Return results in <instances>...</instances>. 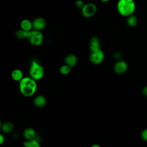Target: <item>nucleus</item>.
I'll list each match as a JSON object with an SVG mask.
<instances>
[{"label": "nucleus", "instance_id": "obj_11", "mask_svg": "<svg viewBox=\"0 0 147 147\" xmlns=\"http://www.w3.org/2000/svg\"><path fill=\"white\" fill-rule=\"evenodd\" d=\"M20 28L25 31H31L33 30L32 21L28 19H24L20 22Z\"/></svg>", "mask_w": 147, "mask_h": 147}, {"label": "nucleus", "instance_id": "obj_19", "mask_svg": "<svg viewBox=\"0 0 147 147\" xmlns=\"http://www.w3.org/2000/svg\"><path fill=\"white\" fill-rule=\"evenodd\" d=\"M71 71V67L67 64H64L61 66L60 68V72L63 75H67L70 73Z\"/></svg>", "mask_w": 147, "mask_h": 147}, {"label": "nucleus", "instance_id": "obj_24", "mask_svg": "<svg viewBox=\"0 0 147 147\" xmlns=\"http://www.w3.org/2000/svg\"><path fill=\"white\" fill-rule=\"evenodd\" d=\"M114 57L116 59H119L121 57V54L119 52H116L114 53Z\"/></svg>", "mask_w": 147, "mask_h": 147}, {"label": "nucleus", "instance_id": "obj_20", "mask_svg": "<svg viewBox=\"0 0 147 147\" xmlns=\"http://www.w3.org/2000/svg\"><path fill=\"white\" fill-rule=\"evenodd\" d=\"M84 3L82 0H77L75 3V5L76 6V8L79 9H82L83 8V7L84 5Z\"/></svg>", "mask_w": 147, "mask_h": 147}, {"label": "nucleus", "instance_id": "obj_13", "mask_svg": "<svg viewBox=\"0 0 147 147\" xmlns=\"http://www.w3.org/2000/svg\"><path fill=\"white\" fill-rule=\"evenodd\" d=\"M35 136H36L35 130L31 127L26 129L24 131V137L27 140H30L34 139Z\"/></svg>", "mask_w": 147, "mask_h": 147}, {"label": "nucleus", "instance_id": "obj_1", "mask_svg": "<svg viewBox=\"0 0 147 147\" xmlns=\"http://www.w3.org/2000/svg\"><path fill=\"white\" fill-rule=\"evenodd\" d=\"M37 85L36 80L29 77H24L19 82V88L21 93L25 96H32L36 91Z\"/></svg>", "mask_w": 147, "mask_h": 147}, {"label": "nucleus", "instance_id": "obj_3", "mask_svg": "<svg viewBox=\"0 0 147 147\" xmlns=\"http://www.w3.org/2000/svg\"><path fill=\"white\" fill-rule=\"evenodd\" d=\"M44 74V70L42 66L36 60H33L29 69L30 76L35 80H38L43 77Z\"/></svg>", "mask_w": 147, "mask_h": 147}, {"label": "nucleus", "instance_id": "obj_4", "mask_svg": "<svg viewBox=\"0 0 147 147\" xmlns=\"http://www.w3.org/2000/svg\"><path fill=\"white\" fill-rule=\"evenodd\" d=\"M28 40L32 45L38 47L42 44L44 36L41 31L33 29L30 32Z\"/></svg>", "mask_w": 147, "mask_h": 147}, {"label": "nucleus", "instance_id": "obj_26", "mask_svg": "<svg viewBox=\"0 0 147 147\" xmlns=\"http://www.w3.org/2000/svg\"><path fill=\"white\" fill-rule=\"evenodd\" d=\"M109 1H110V0H100V1H102V2H103V3H107V2H108Z\"/></svg>", "mask_w": 147, "mask_h": 147}, {"label": "nucleus", "instance_id": "obj_8", "mask_svg": "<svg viewBox=\"0 0 147 147\" xmlns=\"http://www.w3.org/2000/svg\"><path fill=\"white\" fill-rule=\"evenodd\" d=\"M127 69V64L124 60H119L115 64L114 70L115 72L118 74L125 73Z\"/></svg>", "mask_w": 147, "mask_h": 147}, {"label": "nucleus", "instance_id": "obj_7", "mask_svg": "<svg viewBox=\"0 0 147 147\" xmlns=\"http://www.w3.org/2000/svg\"><path fill=\"white\" fill-rule=\"evenodd\" d=\"M32 25L33 29L41 31L45 28L47 25V22L44 18L41 17H38L35 18L32 21Z\"/></svg>", "mask_w": 147, "mask_h": 147}, {"label": "nucleus", "instance_id": "obj_5", "mask_svg": "<svg viewBox=\"0 0 147 147\" xmlns=\"http://www.w3.org/2000/svg\"><path fill=\"white\" fill-rule=\"evenodd\" d=\"M96 5L91 2L85 3L83 8L81 9V13L82 16L87 18L93 17L97 11Z\"/></svg>", "mask_w": 147, "mask_h": 147}, {"label": "nucleus", "instance_id": "obj_9", "mask_svg": "<svg viewBox=\"0 0 147 147\" xmlns=\"http://www.w3.org/2000/svg\"><path fill=\"white\" fill-rule=\"evenodd\" d=\"M89 47L91 51L100 49V42L99 38L96 36H92L90 40Z\"/></svg>", "mask_w": 147, "mask_h": 147}, {"label": "nucleus", "instance_id": "obj_12", "mask_svg": "<svg viewBox=\"0 0 147 147\" xmlns=\"http://www.w3.org/2000/svg\"><path fill=\"white\" fill-rule=\"evenodd\" d=\"M47 103V99L43 95H38L34 99V105L39 108L44 107Z\"/></svg>", "mask_w": 147, "mask_h": 147}, {"label": "nucleus", "instance_id": "obj_2", "mask_svg": "<svg viewBox=\"0 0 147 147\" xmlns=\"http://www.w3.org/2000/svg\"><path fill=\"white\" fill-rule=\"evenodd\" d=\"M117 9L121 16L127 17L134 13L136 3L134 0H118Z\"/></svg>", "mask_w": 147, "mask_h": 147}, {"label": "nucleus", "instance_id": "obj_22", "mask_svg": "<svg viewBox=\"0 0 147 147\" xmlns=\"http://www.w3.org/2000/svg\"><path fill=\"white\" fill-rule=\"evenodd\" d=\"M142 92H143L144 95H145V96H147V86H145V87H144V88L142 89Z\"/></svg>", "mask_w": 147, "mask_h": 147}, {"label": "nucleus", "instance_id": "obj_16", "mask_svg": "<svg viewBox=\"0 0 147 147\" xmlns=\"http://www.w3.org/2000/svg\"><path fill=\"white\" fill-rule=\"evenodd\" d=\"M30 32V31H25L21 29L20 30H18L16 32V36L18 39H20V40H22L25 38L28 39L29 36Z\"/></svg>", "mask_w": 147, "mask_h": 147}, {"label": "nucleus", "instance_id": "obj_10", "mask_svg": "<svg viewBox=\"0 0 147 147\" xmlns=\"http://www.w3.org/2000/svg\"><path fill=\"white\" fill-rule=\"evenodd\" d=\"M65 64L68 65L70 67H74L78 63V58L74 54L69 53L67 55L64 59Z\"/></svg>", "mask_w": 147, "mask_h": 147}, {"label": "nucleus", "instance_id": "obj_25", "mask_svg": "<svg viewBox=\"0 0 147 147\" xmlns=\"http://www.w3.org/2000/svg\"><path fill=\"white\" fill-rule=\"evenodd\" d=\"M91 147H101V146L98 144H94Z\"/></svg>", "mask_w": 147, "mask_h": 147}, {"label": "nucleus", "instance_id": "obj_23", "mask_svg": "<svg viewBox=\"0 0 147 147\" xmlns=\"http://www.w3.org/2000/svg\"><path fill=\"white\" fill-rule=\"evenodd\" d=\"M5 141V138L3 136V135L1 134L0 135V144H2L3 142Z\"/></svg>", "mask_w": 147, "mask_h": 147}, {"label": "nucleus", "instance_id": "obj_21", "mask_svg": "<svg viewBox=\"0 0 147 147\" xmlns=\"http://www.w3.org/2000/svg\"><path fill=\"white\" fill-rule=\"evenodd\" d=\"M141 137L142 139L146 141H147V129H144L141 133Z\"/></svg>", "mask_w": 147, "mask_h": 147}, {"label": "nucleus", "instance_id": "obj_14", "mask_svg": "<svg viewBox=\"0 0 147 147\" xmlns=\"http://www.w3.org/2000/svg\"><path fill=\"white\" fill-rule=\"evenodd\" d=\"M11 78L14 81L20 82L24 78L23 73L20 69H16L11 72Z\"/></svg>", "mask_w": 147, "mask_h": 147}, {"label": "nucleus", "instance_id": "obj_18", "mask_svg": "<svg viewBox=\"0 0 147 147\" xmlns=\"http://www.w3.org/2000/svg\"><path fill=\"white\" fill-rule=\"evenodd\" d=\"M24 145L25 147H40L38 142L34 139L25 141L24 142Z\"/></svg>", "mask_w": 147, "mask_h": 147}, {"label": "nucleus", "instance_id": "obj_6", "mask_svg": "<svg viewBox=\"0 0 147 147\" xmlns=\"http://www.w3.org/2000/svg\"><path fill=\"white\" fill-rule=\"evenodd\" d=\"M105 59V54L101 49L91 51L90 54V61L95 65L101 64Z\"/></svg>", "mask_w": 147, "mask_h": 147}, {"label": "nucleus", "instance_id": "obj_17", "mask_svg": "<svg viewBox=\"0 0 147 147\" xmlns=\"http://www.w3.org/2000/svg\"><path fill=\"white\" fill-rule=\"evenodd\" d=\"M2 130L6 133H10L13 129V125L10 122H6L4 123L2 126H1Z\"/></svg>", "mask_w": 147, "mask_h": 147}, {"label": "nucleus", "instance_id": "obj_15", "mask_svg": "<svg viewBox=\"0 0 147 147\" xmlns=\"http://www.w3.org/2000/svg\"><path fill=\"white\" fill-rule=\"evenodd\" d=\"M137 23H138V18L137 16H136L135 15L132 14L127 17L126 24L129 27L133 28L137 25Z\"/></svg>", "mask_w": 147, "mask_h": 147}]
</instances>
